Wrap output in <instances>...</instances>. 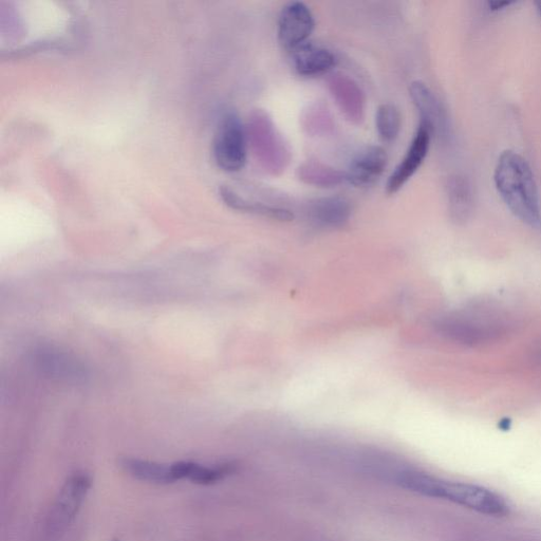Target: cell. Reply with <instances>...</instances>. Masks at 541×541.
<instances>
[{
  "mask_svg": "<svg viewBox=\"0 0 541 541\" xmlns=\"http://www.w3.org/2000/svg\"><path fill=\"white\" fill-rule=\"evenodd\" d=\"M515 4L514 2H508V0H503V2H490L489 7L492 11H501L509 8Z\"/></svg>",
  "mask_w": 541,
  "mask_h": 541,
  "instance_id": "20",
  "label": "cell"
},
{
  "mask_svg": "<svg viewBox=\"0 0 541 541\" xmlns=\"http://www.w3.org/2000/svg\"><path fill=\"white\" fill-rule=\"evenodd\" d=\"M329 85L333 98L349 120L360 122L363 119L364 99L357 84L344 76H334Z\"/></svg>",
  "mask_w": 541,
  "mask_h": 541,
  "instance_id": "11",
  "label": "cell"
},
{
  "mask_svg": "<svg viewBox=\"0 0 541 541\" xmlns=\"http://www.w3.org/2000/svg\"><path fill=\"white\" fill-rule=\"evenodd\" d=\"M91 484V477L85 472H78L67 479L49 515V533H62L71 525L86 500Z\"/></svg>",
  "mask_w": 541,
  "mask_h": 541,
  "instance_id": "4",
  "label": "cell"
},
{
  "mask_svg": "<svg viewBox=\"0 0 541 541\" xmlns=\"http://www.w3.org/2000/svg\"><path fill=\"white\" fill-rule=\"evenodd\" d=\"M441 499L487 516L505 517L510 513L505 498L477 484L443 480Z\"/></svg>",
  "mask_w": 541,
  "mask_h": 541,
  "instance_id": "2",
  "label": "cell"
},
{
  "mask_svg": "<svg viewBox=\"0 0 541 541\" xmlns=\"http://www.w3.org/2000/svg\"><path fill=\"white\" fill-rule=\"evenodd\" d=\"M315 28L310 8L302 2H293L283 8L278 18V41L293 52L307 44Z\"/></svg>",
  "mask_w": 541,
  "mask_h": 541,
  "instance_id": "5",
  "label": "cell"
},
{
  "mask_svg": "<svg viewBox=\"0 0 541 541\" xmlns=\"http://www.w3.org/2000/svg\"><path fill=\"white\" fill-rule=\"evenodd\" d=\"M120 466L126 474L142 482L159 485L177 482L172 465L137 458H124L120 461Z\"/></svg>",
  "mask_w": 541,
  "mask_h": 541,
  "instance_id": "12",
  "label": "cell"
},
{
  "mask_svg": "<svg viewBox=\"0 0 541 541\" xmlns=\"http://www.w3.org/2000/svg\"><path fill=\"white\" fill-rule=\"evenodd\" d=\"M409 93L419 110L421 122L428 125L433 134H443L446 129V117L435 93L421 81L412 83Z\"/></svg>",
  "mask_w": 541,
  "mask_h": 541,
  "instance_id": "8",
  "label": "cell"
},
{
  "mask_svg": "<svg viewBox=\"0 0 541 541\" xmlns=\"http://www.w3.org/2000/svg\"><path fill=\"white\" fill-rule=\"evenodd\" d=\"M214 158L223 171L235 173L247 162V135L240 119L233 114L223 118L214 141Z\"/></svg>",
  "mask_w": 541,
  "mask_h": 541,
  "instance_id": "3",
  "label": "cell"
},
{
  "mask_svg": "<svg viewBox=\"0 0 541 541\" xmlns=\"http://www.w3.org/2000/svg\"><path fill=\"white\" fill-rule=\"evenodd\" d=\"M439 328L447 337L466 345L479 344L489 337L487 329L462 320L444 321L439 324Z\"/></svg>",
  "mask_w": 541,
  "mask_h": 541,
  "instance_id": "17",
  "label": "cell"
},
{
  "mask_svg": "<svg viewBox=\"0 0 541 541\" xmlns=\"http://www.w3.org/2000/svg\"><path fill=\"white\" fill-rule=\"evenodd\" d=\"M538 360L541 362V349L538 351Z\"/></svg>",
  "mask_w": 541,
  "mask_h": 541,
  "instance_id": "21",
  "label": "cell"
},
{
  "mask_svg": "<svg viewBox=\"0 0 541 541\" xmlns=\"http://www.w3.org/2000/svg\"><path fill=\"white\" fill-rule=\"evenodd\" d=\"M397 481L408 491L426 497L441 498L442 479L418 471H403L398 474Z\"/></svg>",
  "mask_w": 541,
  "mask_h": 541,
  "instance_id": "15",
  "label": "cell"
},
{
  "mask_svg": "<svg viewBox=\"0 0 541 541\" xmlns=\"http://www.w3.org/2000/svg\"><path fill=\"white\" fill-rule=\"evenodd\" d=\"M311 217L325 227H342L348 221L351 209L349 202L341 197H328L316 200L310 209Z\"/></svg>",
  "mask_w": 541,
  "mask_h": 541,
  "instance_id": "13",
  "label": "cell"
},
{
  "mask_svg": "<svg viewBox=\"0 0 541 541\" xmlns=\"http://www.w3.org/2000/svg\"><path fill=\"white\" fill-rule=\"evenodd\" d=\"M387 161V154L382 147H367L351 161L346 173V181L357 188L371 185L382 176Z\"/></svg>",
  "mask_w": 541,
  "mask_h": 541,
  "instance_id": "7",
  "label": "cell"
},
{
  "mask_svg": "<svg viewBox=\"0 0 541 541\" xmlns=\"http://www.w3.org/2000/svg\"><path fill=\"white\" fill-rule=\"evenodd\" d=\"M447 190L453 219L457 222L468 220L473 210V193L468 180L454 177L447 185Z\"/></svg>",
  "mask_w": 541,
  "mask_h": 541,
  "instance_id": "14",
  "label": "cell"
},
{
  "mask_svg": "<svg viewBox=\"0 0 541 541\" xmlns=\"http://www.w3.org/2000/svg\"><path fill=\"white\" fill-rule=\"evenodd\" d=\"M222 195L223 198H226L228 204L235 210L263 215L281 221H291L294 218L293 213L286 209L274 208L267 204L251 202L244 198H240L230 191L223 192Z\"/></svg>",
  "mask_w": 541,
  "mask_h": 541,
  "instance_id": "18",
  "label": "cell"
},
{
  "mask_svg": "<svg viewBox=\"0 0 541 541\" xmlns=\"http://www.w3.org/2000/svg\"><path fill=\"white\" fill-rule=\"evenodd\" d=\"M292 62L300 76L319 77L337 64V58L330 50L307 43L292 52Z\"/></svg>",
  "mask_w": 541,
  "mask_h": 541,
  "instance_id": "9",
  "label": "cell"
},
{
  "mask_svg": "<svg viewBox=\"0 0 541 541\" xmlns=\"http://www.w3.org/2000/svg\"><path fill=\"white\" fill-rule=\"evenodd\" d=\"M537 8H538L539 12L541 13V3L537 4Z\"/></svg>",
  "mask_w": 541,
  "mask_h": 541,
  "instance_id": "22",
  "label": "cell"
},
{
  "mask_svg": "<svg viewBox=\"0 0 541 541\" xmlns=\"http://www.w3.org/2000/svg\"><path fill=\"white\" fill-rule=\"evenodd\" d=\"M496 189L509 210L520 221L541 229V207L537 184L529 163L513 151L503 152L497 162Z\"/></svg>",
  "mask_w": 541,
  "mask_h": 541,
  "instance_id": "1",
  "label": "cell"
},
{
  "mask_svg": "<svg viewBox=\"0 0 541 541\" xmlns=\"http://www.w3.org/2000/svg\"><path fill=\"white\" fill-rule=\"evenodd\" d=\"M432 137V129L425 123L420 122L417 133L412 143H410L404 158L396 167L393 174L389 176L386 184V192L388 195H395L398 193L419 171L428 155Z\"/></svg>",
  "mask_w": 541,
  "mask_h": 541,
  "instance_id": "6",
  "label": "cell"
},
{
  "mask_svg": "<svg viewBox=\"0 0 541 541\" xmlns=\"http://www.w3.org/2000/svg\"><path fill=\"white\" fill-rule=\"evenodd\" d=\"M298 177L305 183L319 188H333L346 180V173L320 163H306L298 169Z\"/></svg>",
  "mask_w": 541,
  "mask_h": 541,
  "instance_id": "16",
  "label": "cell"
},
{
  "mask_svg": "<svg viewBox=\"0 0 541 541\" xmlns=\"http://www.w3.org/2000/svg\"><path fill=\"white\" fill-rule=\"evenodd\" d=\"M172 465L176 481L189 480L200 485H211L233 472L231 465L208 466L193 461H179Z\"/></svg>",
  "mask_w": 541,
  "mask_h": 541,
  "instance_id": "10",
  "label": "cell"
},
{
  "mask_svg": "<svg viewBox=\"0 0 541 541\" xmlns=\"http://www.w3.org/2000/svg\"><path fill=\"white\" fill-rule=\"evenodd\" d=\"M402 118L399 109L393 104H383L377 110L376 127L384 142L395 141L401 130Z\"/></svg>",
  "mask_w": 541,
  "mask_h": 541,
  "instance_id": "19",
  "label": "cell"
}]
</instances>
